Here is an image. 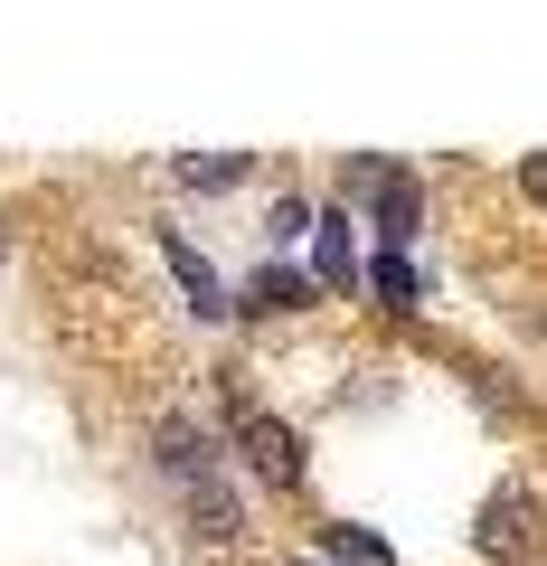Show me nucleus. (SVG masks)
I'll list each match as a JSON object with an SVG mask.
<instances>
[{
  "instance_id": "1",
  "label": "nucleus",
  "mask_w": 547,
  "mask_h": 566,
  "mask_svg": "<svg viewBox=\"0 0 547 566\" xmlns=\"http://www.w3.org/2000/svg\"><path fill=\"white\" fill-rule=\"evenodd\" d=\"M151 453H161L170 482H218V434L189 424V416H161V424H151Z\"/></svg>"
},
{
  "instance_id": "2",
  "label": "nucleus",
  "mask_w": 547,
  "mask_h": 566,
  "mask_svg": "<svg viewBox=\"0 0 547 566\" xmlns=\"http://www.w3.org/2000/svg\"><path fill=\"white\" fill-rule=\"evenodd\" d=\"M236 434H245V463H255L274 491H293V482H303V434H293L284 416H245Z\"/></svg>"
},
{
  "instance_id": "3",
  "label": "nucleus",
  "mask_w": 547,
  "mask_h": 566,
  "mask_svg": "<svg viewBox=\"0 0 547 566\" xmlns=\"http://www.w3.org/2000/svg\"><path fill=\"white\" fill-rule=\"evenodd\" d=\"M482 547L491 557H528V547H538V501H528V491H501V501L482 510Z\"/></svg>"
},
{
  "instance_id": "4",
  "label": "nucleus",
  "mask_w": 547,
  "mask_h": 566,
  "mask_svg": "<svg viewBox=\"0 0 547 566\" xmlns=\"http://www.w3.org/2000/svg\"><path fill=\"white\" fill-rule=\"evenodd\" d=\"M189 528H199L208 547H236V538H245V510H236V491H227V482H189Z\"/></svg>"
},
{
  "instance_id": "5",
  "label": "nucleus",
  "mask_w": 547,
  "mask_h": 566,
  "mask_svg": "<svg viewBox=\"0 0 547 566\" xmlns=\"http://www.w3.org/2000/svg\"><path fill=\"white\" fill-rule=\"evenodd\" d=\"M415 208H425V199H415V180H406V170H378V227H387V245L415 237Z\"/></svg>"
},
{
  "instance_id": "6",
  "label": "nucleus",
  "mask_w": 547,
  "mask_h": 566,
  "mask_svg": "<svg viewBox=\"0 0 547 566\" xmlns=\"http://www.w3.org/2000/svg\"><path fill=\"white\" fill-rule=\"evenodd\" d=\"M245 170H255L245 151H189V161H180V180H189V189H236Z\"/></svg>"
},
{
  "instance_id": "7",
  "label": "nucleus",
  "mask_w": 547,
  "mask_h": 566,
  "mask_svg": "<svg viewBox=\"0 0 547 566\" xmlns=\"http://www.w3.org/2000/svg\"><path fill=\"white\" fill-rule=\"evenodd\" d=\"M330 566H397V557H387L368 528H330Z\"/></svg>"
},
{
  "instance_id": "8",
  "label": "nucleus",
  "mask_w": 547,
  "mask_h": 566,
  "mask_svg": "<svg viewBox=\"0 0 547 566\" xmlns=\"http://www.w3.org/2000/svg\"><path fill=\"white\" fill-rule=\"evenodd\" d=\"M170 264H180V283H189V293H199V312H227V303H218V274H208V264L189 255L180 237H170Z\"/></svg>"
},
{
  "instance_id": "9",
  "label": "nucleus",
  "mask_w": 547,
  "mask_h": 566,
  "mask_svg": "<svg viewBox=\"0 0 547 566\" xmlns=\"http://www.w3.org/2000/svg\"><path fill=\"white\" fill-rule=\"evenodd\" d=\"M303 303V274H255V312H293Z\"/></svg>"
},
{
  "instance_id": "10",
  "label": "nucleus",
  "mask_w": 547,
  "mask_h": 566,
  "mask_svg": "<svg viewBox=\"0 0 547 566\" xmlns=\"http://www.w3.org/2000/svg\"><path fill=\"white\" fill-rule=\"evenodd\" d=\"M519 189H528V199L547 208V151H528V161H519Z\"/></svg>"
},
{
  "instance_id": "11",
  "label": "nucleus",
  "mask_w": 547,
  "mask_h": 566,
  "mask_svg": "<svg viewBox=\"0 0 547 566\" xmlns=\"http://www.w3.org/2000/svg\"><path fill=\"white\" fill-rule=\"evenodd\" d=\"M293 566H330V557H293Z\"/></svg>"
}]
</instances>
